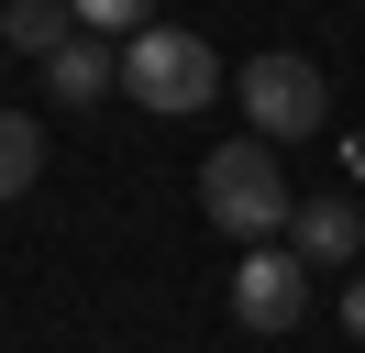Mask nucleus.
<instances>
[{
	"mask_svg": "<svg viewBox=\"0 0 365 353\" xmlns=\"http://www.w3.org/2000/svg\"><path fill=\"white\" fill-rule=\"evenodd\" d=\"M354 176H365V154H354Z\"/></svg>",
	"mask_w": 365,
	"mask_h": 353,
	"instance_id": "nucleus-11",
	"label": "nucleus"
},
{
	"mask_svg": "<svg viewBox=\"0 0 365 353\" xmlns=\"http://www.w3.org/2000/svg\"><path fill=\"white\" fill-rule=\"evenodd\" d=\"M67 33H78V0H0V44H11V56L45 66Z\"/></svg>",
	"mask_w": 365,
	"mask_h": 353,
	"instance_id": "nucleus-7",
	"label": "nucleus"
},
{
	"mask_svg": "<svg viewBox=\"0 0 365 353\" xmlns=\"http://www.w3.org/2000/svg\"><path fill=\"white\" fill-rule=\"evenodd\" d=\"M111 88H122L111 33H67V44L45 56V100H78V110H89V100H111Z\"/></svg>",
	"mask_w": 365,
	"mask_h": 353,
	"instance_id": "nucleus-6",
	"label": "nucleus"
},
{
	"mask_svg": "<svg viewBox=\"0 0 365 353\" xmlns=\"http://www.w3.org/2000/svg\"><path fill=\"white\" fill-rule=\"evenodd\" d=\"M288 254L343 276V265L365 254V210H354V199H299V210H288Z\"/></svg>",
	"mask_w": 365,
	"mask_h": 353,
	"instance_id": "nucleus-5",
	"label": "nucleus"
},
{
	"mask_svg": "<svg viewBox=\"0 0 365 353\" xmlns=\"http://www.w3.org/2000/svg\"><path fill=\"white\" fill-rule=\"evenodd\" d=\"M232 100H244V122L266 132V144H299V132L332 122V78H321L310 56H288V44H277V56H255L244 78H232Z\"/></svg>",
	"mask_w": 365,
	"mask_h": 353,
	"instance_id": "nucleus-3",
	"label": "nucleus"
},
{
	"mask_svg": "<svg viewBox=\"0 0 365 353\" xmlns=\"http://www.w3.org/2000/svg\"><path fill=\"white\" fill-rule=\"evenodd\" d=\"M34 176H45V132H34V110H0V199H23Z\"/></svg>",
	"mask_w": 365,
	"mask_h": 353,
	"instance_id": "nucleus-8",
	"label": "nucleus"
},
{
	"mask_svg": "<svg viewBox=\"0 0 365 353\" xmlns=\"http://www.w3.org/2000/svg\"><path fill=\"white\" fill-rule=\"evenodd\" d=\"M200 210L222 221L232 243H277V232H288L299 199H288V166H277L266 132H244V144H222V154L200 166Z\"/></svg>",
	"mask_w": 365,
	"mask_h": 353,
	"instance_id": "nucleus-2",
	"label": "nucleus"
},
{
	"mask_svg": "<svg viewBox=\"0 0 365 353\" xmlns=\"http://www.w3.org/2000/svg\"><path fill=\"white\" fill-rule=\"evenodd\" d=\"M122 100L155 110V122L210 110V100H222V56H210L188 22H144V33H122Z\"/></svg>",
	"mask_w": 365,
	"mask_h": 353,
	"instance_id": "nucleus-1",
	"label": "nucleus"
},
{
	"mask_svg": "<svg viewBox=\"0 0 365 353\" xmlns=\"http://www.w3.org/2000/svg\"><path fill=\"white\" fill-rule=\"evenodd\" d=\"M232 320L244 331H299L310 320V265L299 254H277V243H244V265H232Z\"/></svg>",
	"mask_w": 365,
	"mask_h": 353,
	"instance_id": "nucleus-4",
	"label": "nucleus"
},
{
	"mask_svg": "<svg viewBox=\"0 0 365 353\" xmlns=\"http://www.w3.org/2000/svg\"><path fill=\"white\" fill-rule=\"evenodd\" d=\"M343 331H354V342H365V265H354V276H343Z\"/></svg>",
	"mask_w": 365,
	"mask_h": 353,
	"instance_id": "nucleus-10",
	"label": "nucleus"
},
{
	"mask_svg": "<svg viewBox=\"0 0 365 353\" xmlns=\"http://www.w3.org/2000/svg\"><path fill=\"white\" fill-rule=\"evenodd\" d=\"M155 0H78V33H144Z\"/></svg>",
	"mask_w": 365,
	"mask_h": 353,
	"instance_id": "nucleus-9",
	"label": "nucleus"
}]
</instances>
